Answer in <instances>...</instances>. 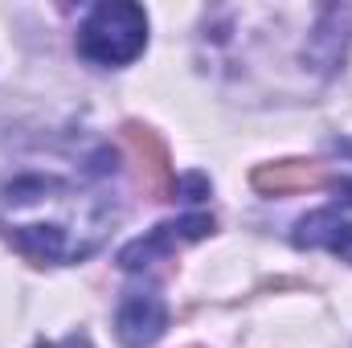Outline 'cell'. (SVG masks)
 I'll return each instance as SVG.
<instances>
[{
    "label": "cell",
    "mask_w": 352,
    "mask_h": 348,
    "mask_svg": "<svg viewBox=\"0 0 352 348\" xmlns=\"http://www.w3.org/2000/svg\"><path fill=\"white\" fill-rule=\"evenodd\" d=\"M144 45H148V12L131 0L94 4L78 25V54L107 70L131 66L144 54Z\"/></svg>",
    "instance_id": "obj_2"
},
{
    "label": "cell",
    "mask_w": 352,
    "mask_h": 348,
    "mask_svg": "<svg viewBox=\"0 0 352 348\" xmlns=\"http://www.w3.org/2000/svg\"><path fill=\"white\" fill-rule=\"evenodd\" d=\"M336 152H340V156H336V164H320V173H324L320 180H328V184H332V193H336V201L352 209V140H344Z\"/></svg>",
    "instance_id": "obj_6"
},
{
    "label": "cell",
    "mask_w": 352,
    "mask_h": 348,
    "mask_svg": "<svg viewBox=\"0 0 352 348\" xmlns=\"http://www.w3.org/2000/svg\"><path fill=\"white\" fill-rule=\"evenodd\" d=\"M295 246H311V250H332L344 262H352V221H344L336 209H320L307 213L295 226Z\"/></svg>",
    "instance_id": "obj_5"
},
{
    "label": "cell",
    "mask_w": 352,
    "mask_h": 348,
    "mask_svg": "<svg viewBox=\"0 0 352 348\" xmlns=\"http://www.w3.org/2000/svg\"><path fill=\"white\" fill-rule=\"evenodd\" d=\"M111 176L115 152L107 148L78 176L21 173L0 188V230L37 262L66 266L90 259L119 221Z\"/></svg>",
    "instance_id": "obj_1"
},
{
    "label": "cell",
    "mask_w": 352,
    "mask_h": 348,
    "mask_svg": "<svg viewBox=\"0 0 352 348\" xmlns=\"http://www.w3.org/2000/svg\"><path fill=\"white\" fill-rule=\"evenodd\" d=\"M41 348H90L87 336H66V340H58V345H41Z\"/></svg>",
    "instance_id": "obj_7"
},
{
    "label": "cell",
    "mask_w": 352,
    "mask_h": 348,
    "mask_svg": "<svg viewBox=\"0 0 352 348\" xmlns=\"http://www.w3.org/2000/svg\"><path fill=\"white\" fill-rule=\"evenodd\" d=\"M205 234H213V217H205V213H184V217H176V221L156 226L152 234L127 242V246L119 250V266H123V270H148L152 262H160L164 254H173L176 246L197 242V238H205Z\"/></svg>",
    "instance_id": "obj_3"
},
{
    "label": "cell",
    "mask_w": 352,
    "mask_h": 348,
    "mask_svg": "<svg viewBox=\"0 0 352 348\" xmlns=\"http://www.w3.org/2000/svg\"><path fill=\"white\" fill-rule=\"evenodd\" d=\"M168 328V303L148 287V291H127L115 316V332L123 348H148L156 345Z\"/></svg>",
    "instance_id": "obj_4"
}]
</instances>
